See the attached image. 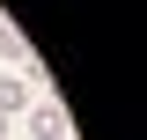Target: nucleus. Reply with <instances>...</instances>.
Listing matches in <instances>:
<instances>
[{
    "label": "nucleus",
    "mask_w": 147,
    "mask_h": 140,
    "mask_svg": "<svg viewBox=\"0 0 147 140\" xmlns=\"http://www.w3.org/2000/svg\"><path fill=\"white\" fill-rule=\"evenodd\" d=\"M22 125H30V140H74V125H66V103H59V96H37V103L22 111Z\"/></svg>",
    "instance_id": "nucleus-1"
},
{
    "label": "nucleus",
    "mask_w": 147,
    "mask_h": 140,
    "mask_svg": "<svg viewBox=\"0 0 147 140\" xmlns=\"http://www.w3.org/2000/svg\"><path fill=\"white\" fill-rule=\"evenodd\" d=\"M0 67L22 74V81H37V59H30V37H15L7 22H0Z\"/></svg>",
    "instance_id": "nucleus-2"
},
{
    "label": "nucleus",
    "mask_w": 147,
    "mask_h": 140,
    "mask_svg": "<svg viewBox=\"0 0 147 140\" xmlns=\"http://www.w3.org/2000/svg\"><path fill=\"white\" fill-rule=\"evenodd\" d=\"M30 103H37V81H22V74H0V118H22Z\"/></svg>",
    "instance_id": "nucleus-3"
},
{
    "label": "nucleus",
    "mask_w": 147,
    "mask_h": 140,
    "mask_svg": "<svg viewBox=\"0 0 147 140\" xmlns=\"http://www.w3.org/2000/svg\"><path fill=\"white\" fill-rule=\"evenodd\" d=\"M0 140H7V118H0Z\"/></svg>",
    "instance_id": "nucleus-4"
}]
</instances>
